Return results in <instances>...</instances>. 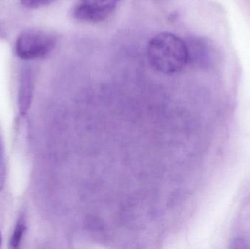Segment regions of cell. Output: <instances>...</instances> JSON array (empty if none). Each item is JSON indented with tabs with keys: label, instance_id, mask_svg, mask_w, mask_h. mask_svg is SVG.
I'll list each match as a JSON object with an SVG mask.
<instances>
[{
	"label": "cell",
	"instance_id": "4",
	"mask_svg": "<svg viewBox=\"0 0 250 249\" xmlns=\"http://www.w3.org/2000/svg\"><path fill=\"white\" fill-rule=\"evenodd\" d=\"M33 75L32 69L29 66H25L21 70L18 94L19 111L21 114H26L30 107L33 95Z\"/></svg>",
	"mask_w": 250,
	"mask_h": 249
},
{
	"label": "cell",
	"instance_id": "9",
	"mask_svg": "<svg viewBox=\"0 0 250 249\" xmlns=\"http://www.w3.org/2000/svg\"><path fill=\"white\" fill-rule=\"evenodd\" d=\"M245 241H244L243 239H237L233 242V248H237V249H242L245 248L246 247V245H245Z\"/></svg>",
	"mask_w": 250,
	"mask_h": 249
},
{
	"label": "cell",
	"instance_id": "2",
	"mask_svg": "<svg viewBox=\"0 0 250 249\" xmlns=\"http://www.w3.org/2000/svg\"><path fill=\"white\" fill-rule=\"evenodd\" d=\"M57 43V37L51 32L29 29L22 32L16 39V52L25 61L41 59L54 51Z\"/></svg>",
	"mask_w": 250,
	"mask_h": 249
},
{
	"label": "cell",
	"instance_id": "5",
	"mask_svg": "<svg viewBox=\"0 0 250 249\" xmlns=\"http://www.w3.org/2000/svg\"><path fill=\"white\" fill-rule=\"evenodd\" d=\"M188 51V63L206 67L208 66L211 54L208 44L200 38H188L186 41Z\"/></svg>",
	"mask_w": 250,
	"mask_h": 249
},
{
	"label": "cell",
	"instance_id": "8",
	"mask_svg": "<svg viewBox=\"0 0 250 249\" xmlns=\"http://www.w3.org/2000/svg\"><path fill=\"white\" fill-rule=\"evenodd\" d=\"M54 1L55 0H21V2L27 8L38 9L49 5Z\"/></svg>",
	"mask_w": 250,
	"mask_h": 249
},
{
	"label": "cell",
	"instance_id": "3",
	"mask_svg": "<svg viewBox=\"0 0 250 249\" xmlns=\"http://www.w3.org/2000/svg\"><path fill=\"white\" fill-rule=\"evenodd\" d=\"M123 0H79L71 10L73 19L80 23H98L114 13Z\"/></svg>",
	"mask_w": 250,
	"mask_h": 249
},
{
	"label": "cell",
	"instance_id": "11",
	"mask_svg": "<svg viewBox=\"0 0 250 249\" xmlns=\"http://www.w3.org/2000/svg\"><path fill=\"white\" fill-rule=\"evenodd\" d=\"M1 232H0V246H1Z\"/></svg>",
	"mask_w": 250,
	"mask_h": 249
},
{
	"label": "cell",
	"instance_id": "1",
	"mask_svg": "<svg viewBox=\"0 0 250 249\" xmlns=\"http://www.w3.org/2000/svg\"><path fill=\"white\" fill-rule=\"evenodd\" d=\"M151 67L166 75L179 73L188 64L185 41L170 32H161L151 38L147 47Z\"/></svg>",
	"mask_w": 250,
	"mask_h": 249
},
{
	"label": "cell",
	"instance_id": "6",
	"mask_svg": "<svg viewBox=\"0 0 250 249\" xmlns=\"http://www.w3.org/2000/svg\"><path fill=\"white\" fill-rule=\"evenodd\" d=\"M25 230H26V224H25L24 219L21 218L16 223L13 235L10 239V246L11 248H19L24 235Z\"/></svg>",
	"mask_w": 250,
	"mask_h": 249
},
{
	"label": "cell",
	"instance_id": "10",
	"mask_svg": "<svg viewBox=\"0 0 250 249\" xmlns=\"http://www.w3.org/2000/svg\"><path fill=\"white\" fill-rule=\"evenodd\" d=\"M6 38V34L2 29L0 28V39H4Z\"/></svg>",
	"mask_w": 250,
	"mask_h": 249
},
{
	"label": "cell",
	"instance_id": "7",
	"mask_svg": "<svg viewBox=\"0 0 250 249\" xmlns=\"http://www.w3.org/2000/svg\"><path fill=\"white\" fill-rule=\"evenodd\" d=\"M5 169L4 146L0 137V191L2 190L5 181Z\"/></svg>",
	"mask_w": 250,
	"mask_h": 249
},
{
	"label": "cell",
	"instance_id": "12",
	"mask_svg": "<svg viewBox=\"0 0 250 249\" xmlns=\"http://www.w3.org/2000/svg\"><path fill=\"white\" fill-rule=\"evenodd\" d=\"M158 1H166V0H158Z\"/></svg>",
	"mask_w": 250,
	"mask_h": 249
}]
</instances>
